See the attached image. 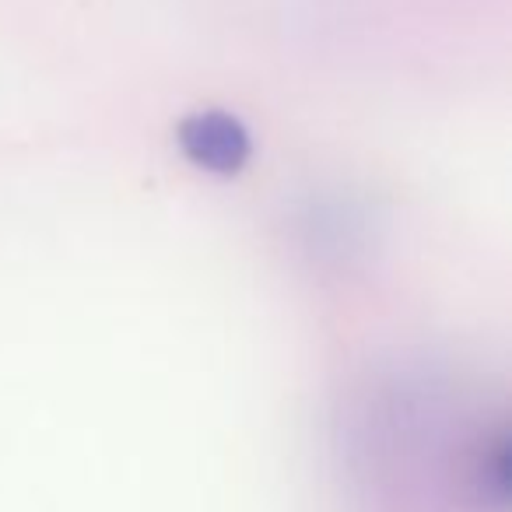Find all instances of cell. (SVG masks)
Wrapping results in <instances>:
<instances>
[{
    "label": "cell",
    "mask_w": 512,
    "mask_h": 512,
    "mask_svg": "<svg viewBox=\"0 0 512 512\" xmlns=\"http://www.w3.org/2000/svg\"><path fill=\"white\" fill-rule=\"evenodd\" d=\"M467 495L481 512H505L512 498V442L505 425L484 432L467 456Z\"/></svg>",
    "instance_id": "7a4b0ae2"
},
{
    "label": "cell",
    "mask_w": 512,
    "mask_h": 512,
    "mask_svg": "<svg viewBox=\"0 0 512 512\" xmlns=\"http://www.w3.org/2000/svg\"><path fill=\"white\" fill-rule=\"evenodd\" d=\"M176 144L193 169L207 176H239L253 158V137L239 116L225 109H197L176 127Z\"/></svg>",
    "instance_id": "6da1fadb"
}]
</instances>
